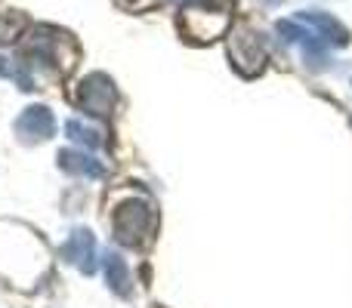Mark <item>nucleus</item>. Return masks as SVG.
Listing matches in <instances>:
<instances>
[{
	"instance_id": "f257e3e1",
	"label": "nucleus",
	"mask_w": 352,
	"mask_h": 308,
	"mask_svg": "<svg viewBox=\"0 0 352 308\" xmlns=\"http://www.w3.org/2000/svg\"><path fill=\"white\" fill-rule=\"evenodd\" d=\"M179 22L195 40H213L229 28L232 0H186Z\"/></svg>"
},
{
	"instance_id": "20e7f679",
	"label": "nucleus",
	"mask_w": 352,
	"mask_h": 308,
	"mask_svg": "<svg viewBox=\"0 0 352 308\" xmlns=\"http://www.w3.org/2000/svg\"><path fill=\"white\" fill-rule=\"evenodd\" d=\"M78 105L93 117H109L115 108V84L105 74H90L78 90Z\"/></svg>"
},
{
	"instance_id": "6e6552de",
	"label": "nucleus",
	"mask_w": 352,
	"mask_h": 308,
	"mask_svg": "<svg viewBox=\"0 0 352 308\" xmlns=\"http://www.w3.org/2000/svg\"><path fill=\"white\" fill-rule=\"evenodd\" d=\"M105 274H109V287L118 293V296H130L133 281H130V272H127L121 256H115V253L105 256Z\"/></svg>"
},
{
	"instance_id": "423d86ee",
	"label": "nucleus",
	"mask_w": 352,
	"mask_h": 308,
	"mask_svg": "<svg viewBox=\"0 0 352 308\" xmlns=\"http://www.w3.org/2000/svg\"><path fill=\"white\" fill-rule=\"evenodd\" d=\"M93 256H96V241H93V235L87 228H78L65 244H62V259L78 265L84 274H93V268H96Z\"/></svg>"
},
{
	"instance_id": "f03ea898",
	"label": "nucleus",
	"mask_w": 352,
	"mask_h": 308,
	"mask_svg": "<svg viewBox=\"0 0 352 308\" xmlns=\"http://www.w3.org/2000/svg\"><path fill=\"white\" fill-rule=\"evenodd\" d=\"M111 225H115V237L124 247H140L158 228V213H155V206L148 200L136 198V200H127L124 206H118Z\"/></svg>"
},
{
	"instance_id": "7ed1b4c3",
	"label": "nucleus",
	"mask_w": 352,
	"mask_h": 308,
	"mask_svg": "<svg viewBox=\"0 0 352 308\" xmlns=\"http://www.w3.org/2000/svg\"><path fill=\"white\" fill-rule=\"evenodd\" d=\"M229 53H232L235 68L244 74V78H256V74L266 68V47H263V37L256 34L254 28H248V25H241V28L232 34Z\"/></svg>"
},
{
	"instance_id": "9b49d317",
	"label": "nucleus",
	"mask_w": 352,
	"mask_h": 308,
	"mask_svg": "<svg viewBox=\"0 0 352 308\" xmlns=\"http://www.w3.org/2000/svg\"><path fill=\"white\" fill-rule=\"evenodd\" d=\"M266 3H278V0H266Z\"/></svg>"
},
{
	"instance_id": "0eeeda50",
	"label": "nucleus",
	"mask_w": 352,
	"mask_h": 308,
	"mask_svg": "<svg viewBox=\"0 0 352 308\" xmlns=\"http://www.w3.org/2000/svg\"><path fill=\"white\" fill-rule=\"evenodd\" d=\"M300 19H303V22H309L312 28H318V34L328 37L331 43H337V47H346V43H349V31L343 28L334 16H328V12H316V10H312V12H300Z\"/></svg>"
},
{
	"instance_id": "1a4fd4ad",
	"label": "nucleus",
	"mask_w": 352,
	"mask_h": 308,
	"mask_svg": "<svg viewBox=\"0 0 352 308\" xmlns=\"http://www.w3.org/2000/svg\"><path fill=\"white\" fill-rule=\"evenodd\" d=\"M59 167L65 173H78V176H90V179H102L105 169L99 167L96 161H90L87 154H78V152H62L59 154Z\"/></svg>"
},
{
	"instance_id": "9d476101",
	"label": "nucleus",
	"mask_w": 352,
	"mask_h": 308,
	"mask_svg": "<svg viewBox=\"0 0 352 308\" xmlns=\"http://www.w3.org/2000/svg\"><path fill=\"white\" fill-rule=\"evenodd\" d=\"M65 133L72 136L74 142L87 145V148H99V145H102V136H99L96 130H87L80 121H68V123H65Z\"/></svg>"
},
{
	"instance_id": "39448f33",
	"label": "nucleus",
	"mask_w": 352,
	"mask_h": 308,
	"mask_svg": "<svg viewBox=\"0 0 352 308\" xmlns=\"http://www.w3.org/2000/svg\"><path fill=\"white\" fill-rule=\"evenodd\" d=\"M56 133V121L53 115H50V108H43V105H31V108L22 111V117L16 121V136L22 142H43L50 139V136Z\"/></svg>"
}]
</instances>
